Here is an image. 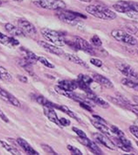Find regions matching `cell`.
<instances>
[{
	"label": "cell",
	"instance_id": "6da1fadb",
	"mask_svg": "<svg viewBox=\"0 0 138 155\" xmlns=\"http://www.w3.org/2000/svg\"><path fill=\"white\" fill-rule=\"evenodd\" d=\"M86 11L90 15L104 20H112L116 18V14L113 11L103 5H90L86 7Z\"/></svg>",
	"mask_w": 138,
	"mask_h": 155
},
{
	"label": "cell",
	"instance_id": "7a4b0ae2",
	"mask_svg": "<svg viewBox=\"0 0 138 155\" xmlns=\"http://www.w3.org/2000/svg\"><path fill=\"white\" fill-rule=\"evenodd\" d=\"M57 17L66 24L72 25H77L81 18H86L87 17L83 14H81L79 12H74L72 11H66L64 9H60L58 10L57 13H56Z\"/></svg>",
	"mask_w": 138,
	"mask_h": 155
},
{
	"label": "cell",
	"instance_id": "3957f363",
	"mask_svg": "<svg viewBox=\"0 0 138 155\" xmlns=\"http://www.w3.org/2000/svg\"><path fill=\"white\" fill-rule=\"evenodd\" d=\"M114 11L124 13L125 15L130 17L131 18H138V12L134 7V5L132 2H127V1H118L112 5Z\"/></svg>",
	"mask_w": 138,
	"mask_h": 155
},
{
	"label": "cell",
	"instance_id": "277c9868",
	"mask_svg": "<svg viewBox=\"0 0 138 155\" xmlns=\"http://www.w3.org/2000/svg\"><path fill=\"white\" fill-rule=\"evenodd\" d=\"M41 33L47 41H48L49 42H51L56 46L63 47L66 45L65 36L57 31L48 29V28H43V29H41Z\"/></svg>",
	"mask_w": 138,
	"mask_h": 155
},
{
	"label": "cell",
	"instance_id": "5b68a950",
	"mask_svg": "<svg viewBox=\"0 0 138 155\" xmlns=\"http://www.w3.org/2000/svg\"><path fill=\"white\" fill-rule=\"evenodd\" d=\"M111 36L119 42L125 43L131 46H136L137 45V40L130 33L125 32L123 30H113L111 32Z\"/></svg>",
	"mask_w": 138,
	"mask_h": 155
},
{
	"label": "cell",
	"instance_id": "8992f818",
	"mask_svg": "<svg viewBox=\"0 0 138 155\" xmlns=\"http://www.w3.org/2000/svg\"><path fill=\"white\" fill-rule=\"evenodd\" d=\"M33 4L40 8L58 11L66 8V3L62 0H37Z\"/></svg>",
	"mask_w": 138,
	"mask_h": 155
},
{
	"label": "cell",
	"instance_id": "52a82bcc",
	"mask_svg": "<svg viewBox=\"0 0 138 155\" xmlns=\"http://www.w3.org/2000/svg\"><path fill=\"white\" fill-rule=\"evenodd\" d=\"M18 27L21 29V31L24 33V35L33 36V35L37 34L36 27L28 20H26L24 18H20L18 21Z\"/></svg>",
	"mask_w": 138,
	"mask_h": 155
},
{
	"label": "cell",
	"instance_id": "ba28073f",
	"mask_svg": "<svg viewBox=\"0 0 138 155\" xmlns=\"http://www.w3.org/2000/svg\"><path fill=\"white\" fill-rule=\"evenodd\" d=\"M116 67H117L118 70H119L122 74H124L125 76H127V78L138 80V72H136V71L131 66L129 65V64H126V63L121 62V63H118V64L116 65Z\"/></svg>",
	"mask_w": 138,
	"mask_h": 155
},
{
	"label": "cell",
	"instance_id": "9c48e42d",
	"mask_svg": "<svg viewBox=\"0 0 138 155\" xmlns=\"http://www.w3.org/2000/svg\"><path fill=\"white\" fill-rule=\"evenodd\" d=\"M93 138L99 144L104 146L107 148H108L110 150H115V145L114 144V142L112 141V139L105 134H103V133H94Z\"/></svg>",
	"mask_w": 138,
	"mask_h": 155
},
{
	"label": "cell",
	"instance_id": "30bf717a",
	"mask_svg": "<svg viewBox=\"0 0 138 155\" xmlns=\"http://www.w3.org/2000/svg\"><path fill=\"white\" fill-rule=\"evenodd\" d=\"M73 41L76 44V47H77L78 50H82V51H84V52H86L88 54H95L94 48H93L92 45L90 44L88 41L82 39L81 37H74Z\"/></svg>",
	"mask_w": 138,
	"mask_h": 155
},
{
	"label": "cell",
	"instance_id": "8fae6325",
	"mask_svg": "<svg viewBox=\"0 0 138 155\" xmlns=\"http://www.w3.org/2000/svg\"><path fill=\"white\" fill-rule=\"evenodd\" d=\"M78 140H79V142L81 143L82 145H84L85 147H88L94 154H102V151L100 149V147H98L97 145L93 140L88 139V137H86V138H79Z\"/></svg>",
	"mask_w": 138,
	"mask_h": 155
},
{
	"label": "cell",
	"instance_id": "7c38bea8",
	"mask_svg": "<svg viewBox=\"0 0 138 155\" xmlns=\"http://www.w3.org/2000/svg\"><path fill=\"white\" fill-rule=\"evenodd\" d=\"M0 97L3 100H5L6 103H8L10 104L13 105L15 107H20V102L14 96H12L11 93H9L8 91L3 90L2 88H0Z\"/></svg>",
	"mask_w": 138,
	"mask_h": 155
},
{
	"label": "cell",
	"instance_id": "4fadbf2b",
	"mask_svg": "<svg viewBox=\"0 0 138 155\" xmlns=\"http://www.w3.org/2000/svg\"><path fill=\"white\" fill-rule=\"evenodd\" d=\"M39 45L41 46L47 52H49L51 54H53L55 55H62L64 54V51L61 48H59L58 47L54 45H51L46 41H38Z\"/></svg>",
	"mask_w": 138,
	"mask_h": 155
},
{
	"label": "cell",
	"instance_id": "5bb4252c",
	"mask_svg": "<svg viewBox=\"0 0 138 155\" xmlns=\"http://www.w3.org/2000/svg\"><path fill=\"white\" fill-rule=\"evenodd\" d=\"M92 78H93V80H94L95 82H96L97 83H99L100 85H101V86H103V87H105V88L111 89V88L114 87L113 83H112V82H111L109 79H108L107 77L101 75V74H93Z\"/></svg>",
	"mask_w": 138,
	"mask_h": 155
},
{
	"label": "cell",
	"instance_id": "9a60e30c",
	"mask_svg": "<svg viewBox=\"0 0 138 155\" xmlns=\"http://www.w3.org/2000/svg\"><path fill=\"white\" fill-rule=\"evenodd\" d=\"M90 122L92 123V124H93L97 130H99V131H101V133H103V134L107 135L108 137L111 138L112 132H111V130L108 127V124H107L98 122L97 120H95V118H91V119H90Z\"/></svg>",
	"mask_w": 138,
	"mask_h": 155
},
{
	"label": "cell",
	"instance_id": "2e32d148",
	"mask_svg": "<svg viewBox=\"0 0 138 155\" xmlns=\"http://www.w3.org/2000/svg\"><path fill=\"white\" fill-rule=\"evenodd\" d=\"M43 110H44V114L45 116L48 118L51 122L56 124L57 125L60 126V124L59 121V118H58L57 114L54 110V108H52V107H46L43 106Z\"/></svg>",
	"mask_w": 138,
	"mask_h": 155
},
{
	"label": "cell",
	"instance_id": "e0dca14e",
	"mask_svg": "<svg viewBox=\"0 0 138 155\" xmlns=\"http://www.w3.org/2000/svg\"><path fill=\"white\" fill-rule=\"evenodd\" d=\"M87 97L90 99L95 104H97L98 106L101 107V108H104V109H108L109 108V104L108 102H106L104 99H102L100 97H97L94 92L89 93V94H87Z\"/></svg>",
	"mask_w": 138,
	"mask_h": 155
},
{
	"label": "cell",
	"instance_id": "ac0fdd59",
	"mask_svg": "<svg viewBox=\"0 0 138 155\" xmlns=\"http://www.w3.org/2000/svg\"><path fill=\"white\" fill-rule=\"evenodd\" d=\"M17 142H18V146L21 147V148L24 150V152H25L27 154H29V155H39L40 154V153H39L37 151H35L33 147L30 146V144H28V143H27V141H26V140H24V139L18 138V139H17Z\"/></svg>",
	"mask_w": 138,
	"mask_h": 155
},
{
	"label": "cell",
	"instance_id": "d6986e66",
	"mask_svg": "<svg viewBox=\"0 0 138 155\" xmlns=\"http://www.w3.org/2000/svg\"><path fill=\"white\" fill-rule=\"evenodd\" d=\"M0 43L8 47H16L19 45V42L16 39L13 37H9L2 33H0Z\"/></svg>",
	"mask_w": 138,
	"mask_h": 155
},
{
	"label": "cell",
	"instance_id": "ffe728a7",
	"mask_svg": "<svg viewBox=\"0 0 138 155\" xmlns=\"http://www.w3.org/2000/svg\"><path fill=\"white\" fill-rule=\"evenodd\" d=\"M63 56L69 61L73 62V63H75L77 65H80L81 67H84V68H88V65L84 61H82L81 58L78 57L77 55H74V54H67V53H64L63 54Z\"/></svg>",
	"mask_w": 138,
	"mask_h": 155
},
{
	"label": "cell",
	"instance_id": "44dd1931",
	"mask_svg": "<svg viewBox=\"0 0 138 155\" xmlns=\"http://www.w3.org/2000/svg\"><path fill=\"white\" fill-rule=\"evenodd\" d=\"M58 86H59L61 89L67 90V91H73L75 89L78 88L76 81H68V80H62V81H59Z\"/></svg>",
	"mask_w": 138,
	"mask_h": 155
},
{
	"label": "cell",
	"instance_id": "7402d4cb",
	"mask_svg": "<svg viewBox=\"0 0 138 155\" xmlns=\"http://www.w3.org/2000/svg\"><path fill=\"white\" fill-rule=\"evenodd\" d=\"M5 30L8 32L10 34H11L12 36H18V37H23V36H25L24 34V33L21 31V29L19 27H17L15 25L11 24H5Z\"/></svg>",
	"mask_w": 138,
	"mask_h": 155
},
{
	"label": "cell",
	"instance_id": "603a6c76",
	"mask_svg": "<svg viewBox=\"0 0 138 155\" xmlns=\"http://www.w3.org/2000/svg\"><path fill=\"white\" fill-rule=\"evenodd\" d=\"M54 90H55V91L57 92L58 94H59V95H61V96H64L66 97L73 99L74 101H76V99H77V95L74 94L73 91H67V90H63V89H61L59 86H56V87L54 88Z\"/></svg>",
	"mask_w": 138,
	"mask_h": 155
},
{
	"label": "cell",
	"instance_id": "cb8c5ba5",
	"mask_svg": "<svg viewBox=\"0 0 138 155\" xmlns=\"http://www.w3.org/2000/svg\"><path fill=\"white\" fill-rule=\"evenodd\" d=\"M35 100L37 101L38 104H41L42 106H46V107H52V108H58V105H56L55 104L52 103L51 101H49L48 99H47L44 97H41V96H39V97H35Z\"/></svg>",
	"mask_w": 138,
	"mask_h": 155
},
{
	"label": "cell",
	"instance_id": "d4e9b609",
	"mask_svg": "<svg viewBox=\"0 0 138 155\" xmlns=\"http://www.w3.org/2000/svg\"><path fill=\"white\" fill-rule=\"evenodd\" d=\"M0 144L2 147L4 149H5L7 152H9L11 154H16V155H19L21 154V153L17 149L16 147L11 146V145H9L8 143H6L5 141H3V140H0Z\"/></svg>",
	"mask_w": 138,
	"mask_h": 155
},
{
	"label": "cell",
	"instance_id": "484cf974",
	"mask_svg": "<svg viewBox=\"0 0 138 155\" xmlns=\"http://www.w3.org/2000/svg\"><path fill=\"white\" fill-rule=\"evenodd\" d=\"M21 50L23 51L24 53V55H25V59L28 61H30L32 64L33 63H36L37 61H38V57L39 56H37L34 53H33L32 51H29V50H27V49H24V48H21Z\"/></svg>",
	"mask_w": 138,
	"mask_h": 155
},
{
	"label": "cell",
	"instance_id": "4316f807",
	"mask_svg": "<svg viewBox=\"0 0 138 155\" xmlns=\"http://www.w3.org/2000/svg\"><path fill=\"white\" fill-rule=\"evenodd\" d=\"M122 83L124 86H126V87H128L130 89H133V90L138 91V82L134 81L133 79H130V78H123L122 80Z\"/></svg>",
	"mask_w": 138,
	"mask_h": 155
},
{
	"label": "cell",
	"instance_id": "83f0119b",
	"mask_svg": "<svg viewBox=\"0 0 138 155\" xmlns=\"http://www.w3.org/2000/svg\"><path fill=\"white\" fill-rule=\"evenodd\" d=\"M57 109H59V110H61L64 113H66V115H68L70 117H72V118H73V119H75V120H77V121H81V119L79 118V117L77 116V115L75 114L73 111H72L68 107L65 106V105H58V108Z\"/></svg>",
	"mask_w": 138,
	"mask_h": 155
},
{
	"label": "cell",
	"instance_id": "f1b7e54d",
	"mask_svg": "<svg viewBox=\"0 0 138 155\" xmlns=\"http://www.w3.org/2000/svg\"><path fill=\"white\" fill-rule=\"evenodd\" d=\"M12 77L11 75V74L8 71L0 66V80H4V81H11Z\"/></svg>",
	"mask_w": 138,
	"mask_h": 155
},
{
	"label": "cell",
	"instance_id": "f546056e",
	"mask_svg": "<svg viewBox=\"0 0 138 155\" xmlns=\"http://www.w3.org/2000/svg\"><path fill=\"white\" fill-rule=\"evenodd\" d=\"M77 80L84 82L85 84H87V85H88V86H90V84L94 82V80H93L92 77H90L88 75H86V74H82L78 75V79H77Z\"/></svg>",
	"mask_w": 138,
	"mask_h": 155
},
{
	"label": "cell",
	"instance_id": "4dcf8cb0",
	"mask_svg": "<svg viewBox=\"0 0 138 155\" xmlns=\"http://www.w3.org/2000/svg\"><path fill=\"white\" fill-rule=\"evenodd\" d=\"M38 61L40 62L41 64H43L44 66H46V67H47V68H54V66L53 65V64L49 61L48 60H47L45 57L40 56V57H38Z\"/></svg>",
	"mask_w": 138,
	"mask_h": 155
},
{
	"label": "cell",
	"instance_id": "1f68e13d",
	"mask_svg": "<svg viewBox=\"0 0 138 155\" xmlns=\"http://www.w3.org/2000/svg\"><path fill=\"white\" fill-rule=\"evenodd\" d=\"M90 41H91V44L94 45V46H95V47H101V46L102 45L101 40L99 38V36H97V35H94V36L91 38Z\"/></svg>",
	"mask_w": 138,
	"mask_h": 155
},
{
	"label": "cell",
	"instance_id": "d6a6232c",
	"mask_svg": "<svg viewBox=\"0 0 138 155\" xmlns=\"http://www.w3.org/2000/svg\"><path fill=\"white\" fill-rule=\"evenodd\" d=\"M41 147L43 148V150L47 153H48V154H53V155H57L58 153L52 148V147L48 146V145H45V144H42L41 145Z\"/></svg>",
	"mask_w": 138,
	"mask_h": 155
},
{
	"label": "cell",
	"instance_id": "836d02e7",
	"mask_svg": "<svg viewBox=\"0 0 138 155\" xmlns=\"http://www.w3.org/2000/svg\"><path fill=\"white\" fill-rule=\"evenodd\" d=\"M126 29L129 31L130 34H134V35L138 37V27L135 26V25H127Z\"/></svg>",
	"mask_w": 138,
	"mask_h": 155
},
{
	"label": "cell",
	"instance_id": "e575fe53",
	"mask_svg": "<svg viewBox=\"0 0 138 155\" xmlns=\"http://www.w3.org/2000/svg\"><path fill=\"white\" fill-rule=\"evenodd\" d=\"M67 149L71 152V153L73 155H82L83 153H81V151L78 149V148H76V147H73V146H70V145H68L67 146Z\"/></svg>",
	"mask_w": 138,
	"mask_h": 155
},
{
	"label": "cell",
	"instance_id": "d590c367",
	"mask_svg": "<svg viewBox=\"0 0 138 155\" xmlns=\"http://www.w3.org/2000/svg\"><path fill=\"white\" fill-rule=\"evenodd\" d=\"M90 62H91L93 65H95V67H98V68H101V67H102V65H103V62H102L101 60L96 59V58H92V59L90 60Z\"/></svg>",
	"mask_w": 138,
	"mask_h": 155
},
{
	"label": "cell",
	"instance_id": "8d00e7d4",
	"mask_svg": "<svg viewBox=\"0 0 138 155\" xmlns=\"http://www.w3.org/2000/svg\"><path fill=\"white\" fill-rule=\"evenodd\" d=\"M130 131L133 136L138 139V126L137 125H130Z\"/></svg>",
	"mask_w": 138,
	"mask_h": 155
},
{
	"label": "cell",
	"instance_id": "74e56055",
	"mask_svg": "<svg viewBox=\"0 0 138 155\" xmlns=\"http://www.w3.org/2000/svg\"><path fill=\"white\" fill-rule=\"evenodd\" d=\"M73 131L78 135L79 138H86L87 137V135H86V133L84 131L78 129V128H76V127H73Z\"/></svg>",
	"mask_w": 138,
	"mask_h": 155
},
{
	"label": "cell",
	"instance_id": "f35d334b",
	"mask_svg": "<svg viewBox=\"0 0 138 155\" xmlns=\"http://www.w3.org/2000/svg\"><path fill=\"white\" fill-rule=\"evenodd\" d=\"M59 121L60 124V126H68L70 124V121L67 120L66 118H64V117L59 118Z\"/></svg>",
	"mask_w": 138,
	"mask_h": 155
},
{
	"label": "cell",
	"instance_id": "ab89813d",
	"mask_svg": "<svg viewBox=\"0 0 138 155\" xmlns=\"http://www.w3.org/2000/svg\"><path fill=\"white\" fill-rule=\"evenodd\" d=\"M128 109L130 110L133 113H135V114H136L138 116V105H133V104H131Z\"/></svg>",
	"mask_w": 138,
	"mask_h": 155
},
{
	"label": "cell",
	"instance_id": "60d3db41",
	"mask_svg": "<svg viewBox=\"0 0 138 155\" xmlns=\"http://www.w3.org/2000/svg\"><path fill=\"white\" fill-rule=\"evenodd\" d=\"M0 118L4 121V122H5V123H8L9 122V120H8V118H7V117L5 116V114L0 110Z\"/></svg>",
	"mask_w": 138,
	"mask_h": 155
},
{
	"label": "cell",
	"instance_id": "b9f144b4",
	"mask_svg": "<svg viewBox=\"0 0 138 155\" xmlns=\"http://www.w3.org/2000/svg\"><path fill=\"white\" fill-rule=\"evenodd\" d=\"M93 118H95V120H97L98 122H101V123H103V124H107L105 120L102 118V117H101L100 116H97V115H93Z\"/></svg>",
	"mask_w": 138,
	"mask_h": 155
},
{
	"label": "cell",
	"instance_id": "7bdbcfd3",
	"mask_svg": "<svg viewBox=\"0 0 138 155\" xmlns=\"http://www.w3.org/2000/svg\"><path fill=\"white\" fill-rule=\"evenodd\" d=\"M18 79L20 81V82H24V83H26L28 82V79L26 76H24V75H18Z\"/></svg>",
	"mask_w": 138,
	"mask_h": 155
},
{
	"label": "cell",
	"instance_id": "ee69618b",
	"mask_svg": "<svg viewBox=\"0 0 138 155\" xmlns=\"http://www.w3.org/2000/svg\"><path fill=\"white\" fill-rule=\"evenodd\" d=\"M133 99H134L135 103L138 105V96H134V97H133Z\"/></svg>",
	"mask_w": 138,
	"mask_h": 155
},
{
	"label": "cell",
	"instance_id": "f6af8a7d",
	"mask_svg": "<svg viewBox=\"0 0 138 155\" xmlns=\"http://www.w3.org/2000/svg\"><path fill=\"white\" fill-rule=\"evenodd\" d=\"M133 5H134V7H135L136 10L138 12V3H133Z\"/></svg>",
	"mask_w": 138,
	"mask_h": 155
},
{
	"label": "cell",
	"instance_id": "bcb514c9",
	"mask_svg": "<svg viewBox=\"0 0 138 155\" xmlns=\"http://www.w3.org/2000/svg\"><path fill=\"white\" fill-rule=\"evenodd\" d=\"M80 1H81V2H85V3H89L92 0H80Z\"/></svg>",
	"mask_w": 138,
	"mask_h": 155
},
{
	"label": "cell",
	"instance_id": "7dc6e473",
	"mask_svg": "<svg viewBox=\"0 0 138 155\" xmlns=\"http://www.w3.org/2000/svg\"><path fill=\"white\" fill-rule=\"evenodd\" d=\"M13 1H15V2H22L23 0H13Z\"/></svg>",
	"mask_w": 138,
	"mask_h": 155
},
{
	"label": "cell",
	"instance_id": "c3c4849f",
	"mask_svg": "<svg viewBox=\"0 0 138 155\" xmlns=\"http://www.w3.org/2000/svg\"><path fill=\"white\" fill-rule=\"evenodd\" d=\"M2 5V2H1V1H0V5Z\"/></svg>",
	"mask_w": 138,
	"mask_h": 155
},
{
	"label": "cell",
	"instance_id": "681fc988",
	"mask_svg": "<svg viewBox=\"0 0 138 155\" xmlns=\"http://www.w3.org/2000/svg\"><path fill=\"white\" fill-rule=\"evenodd\" d=\"M136 144H137V146H138V142H136Z\"/></svg>",
	"mask_w": 138,
	"mask_h": 155
}]
</instances>
